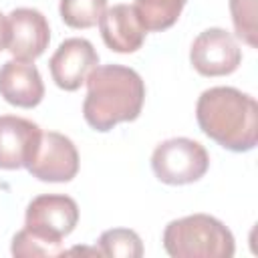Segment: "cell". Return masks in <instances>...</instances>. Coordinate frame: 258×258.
Returning <instances> with one entry per match:
<instances>
[{"instance_id":"cell-5","label":"cell","mask_w":258,"mask_h":258,"mask_svg":"<svg viewBox=\"0 0 258 258\" xmlns=\"http://www.w3.org/2000/svg\"><path fill=\"white\" fill-rule=\"evenodd\" d=\"M210 167L206 147L187 137L161 141L151 153V169L161 183L185 185L202 179Z\"/></svg>"},{"instance_id":"cell-10","label":"cell","mask_w":258,"mask_h":258,"mask_svg":"<svg viewBox=\"0 0 258 258\" xmlns=\"http://www.w3.org/2000/svg\"><path fill=\"white\" fill-rule=\"evenodd\" d=\"M40 135V127L30 119L0 115V169L26 167L36 151Z\"/></svg>"},{"instance_id":"cell-6","label":"cell","mask_w":258,"mask_h":258,"mask_svg":"<svg viewBox=\"0 0 258 258\" xmlns=\"http://www.w3.org/2000/svg\"><path fill=\"white\" fill-rule=\"evenodd\" d=\"M26 169L40 181H71L79 171V151L67 135L56 131H42Z\"/></svg>"},{"instance_id":"cell-8","label":"cell","mask_w":258,"mask_h":258,"mask_svg":"<svg viewBox=\"0 0 258 258\" xmlns=\"http://www.w3.org/2000/svg\"><path fill=\"white\" fill-rule=\"evenodd\" d=\"M97 64L99 54L95 46L87 38L79 36L62 40L48 60L50 77L62 91H77Z\"/></svg>"},{"instance_id":"cell-12","label":"cell","mask_w":258,"mask_h":258,"mask_svg":"<svg viewBox=\"0 0 258 258\" xmlns=\"http://www.w3.org/2000/svg\"><path fill=\"white\" fill-rule=\"evenodd\" d=\"M99 30L107 48L115 52H135L145 40V26L141 24L131 4H115L99 18Z\"/></svg>"},{"instance_id":"cell-2","label":"cell","mask_w":258,"mask_h":258,"mask_svg":"<svg viewBox=\"0 0 258 258\" xmlns=\"http://www.w3.org/2000/svg\"><path fill=\"white\" fill-rule=\"evenodd\" d=\"M200 129L234 153L252 151L258 143V105L234 87L206 89L196 105Z\"/></svg>"},{"instance_id":"cell-16","label":"cell","mask_w":258,"mask_h":258,"mask_svg":"<svg viewBox=\"0 0 258 258\" xmlns=\"http://www.w3.org/2000/svg\"><path fill=\"white\" fill-rule=\"evenodd\" d=\"M230 14L236 36L248 46H256V0H230Z\"/></svg>"},{"instance_id":"cell-4","label":"cell","mask_w":258,"mask_h":258,"mask_svg":"<svg viewBox=\"0 0 258 258\" xmlns=\"http://www.w3.org/2000/svg\"><path fill=\"white\" fill-rule=\"evenodd\" d=\"M163 248L171 258H232V232L214 216L191 214L171 220L163 230Z\"/></svg>"},{"instance_id":"cell-13","label":"cell","mask_w":258,"mask_h":258,"mask_svg":"<svg viewBox=\"0 0 258 258\" xmlns=\"http://www.w3.org/2000/svg\"><path fill=\"white\" fill-rule=\"evenodd\" d=\"M187 0H135L133 8L145 30L161 32L171 28Z\"/></svg>"},{"instance_id":"cell-7","label":"cell","mask_w":258,"mask_h":258,"mask_svg":"<svg viewBox=\"0 0 258 258\" xmlns=\"http://www.w3.org/2000/svg\"><path fill=\"white\" fill-rule=\"evenodd\" d=\"M189 62L204 77H226L240 67L242 50L228 30L208 28L191 42Z\"/></svg>"},{"instance_id":"cell-14","label":"cell","mask_w":258,"mask_h":258,"mask_svg":"<svg viewBox=\"0 0 258 258\" xmlns=\"http://www.w3.org/2000/svg\"><path fill=\"white\" fill-rule=\"evenodd\" d=\"M99 254L113 258H141L143 244L137 232L127 228H113L101 234L99 238Z\"/></svg>"},{"instance_id":"cell-3","label":"cell","mask_w":258,"mask_h":258,"mask_svg":"<svg viewBox=\"0 0 258 258\" xmlns=\"http://www.w3.org/2000/svg\"><path fill=\"white\" fill-rule=\"evenodd\" d=\"M79 206L64 194L36 196L26 206L24 228L12 238L14 256H60V242L75 230Z\"/></svg>"},{"instance_id":"cell-15","label":"cell","mask_w":258,"mask_h":258,"mask_svg":"<svg viewBox=\"0 0 258 258\" xmlns=\"http://www.w3.org/2000/svg\"><path fill=\"white\" fill-rule=\"evenodd\" d=\"M107 10V0H60L58 12L71 28H91Z\"/></svg>"},{"instance_id":"cell-17","label":"cell","mask_w":258,"mask_h":258,"mask_svg":"<svg viewBox=\"0 0 258 258\" xmlns=\"http://www.w3.org/2000/svg\"><path fill=\"white\" fill-rule=\"evenodd\" d=\"M8 44V18L0 12V50H4Z\"/></svg>"},{"instance_id":"cell-11","label":"cell","mask_w":258,"mask_h":258,"mask_svg":"<svg viewBox=\"0 0 258 258\" xmlns=\"http://www.w3.org/2000/svg\"><path fill=\"white\" fill-rule=\"evenodd\" d=\"M0 95L6 103L32 109L44 97V83L38 69L28 60H6L0 67Z\"/></svg>"},{"instance_id":"cell-9","label":"cell","mask_w":258,"mask_h":258,"mask_svg":"<svg viewBox=\"0 0 258 258\" xmlns=\"http://www.w3.org/2000/svg\"><path fill=\"white\" fill-rule=\"evenodd\" d=\"M50 42L48 20L36 8H14L8 14V44L6 50L18 58L32 62Z\"/></svg>"},{"instance_id":"cell-1","label":"cell","mask_w":258,"mask_h":258,"mask_svg":"<svg viewBox=\"0 0 258 258\" xmlns=\"http://www.w3.org/2000/svg\"><path fill=\"white\" fill-rule=\"evenodd\" d=\"M83 117L95 131L135 121L145 101V83L137 71L123 64H97L87 77Z\"/></svg>"}]
</instances>
